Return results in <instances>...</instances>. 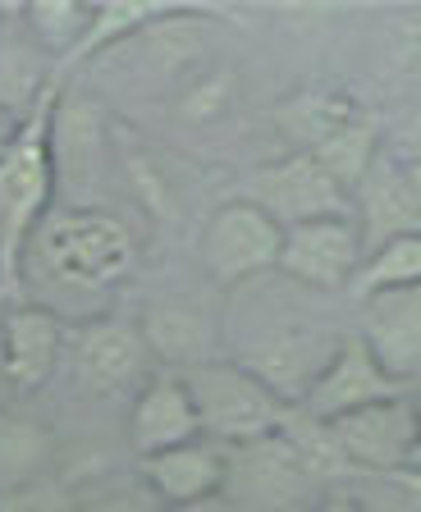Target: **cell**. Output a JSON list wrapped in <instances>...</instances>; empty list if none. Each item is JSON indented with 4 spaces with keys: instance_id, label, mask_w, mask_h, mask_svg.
<instances>
[{
    "instance_id": "7402d4cb",
    "label": "cell",
    "mask_w": 421,
    "mask_h": 512,
    "mask_svg": "<svg viewBox=\"0 0 421 512\" xmlns=\"http://www.w3.org/2000/svg\"><path fill=\"white\" fill-rule=\"evenodd\" d=\"M421 284V234L394 238L389 247L367 256V266L353 279V298H371L380 288H412Z\"/></svg>"
},
{
    "instance_id": "4316f807",
    "label": "cell",
    "mask_w": 421,
    "mask_h": 512,
    "mask_svg": "<svg viewBox=\"0 0 421 512\" xmlns=\"http://www.w3.org/2000/svg\"><path fill=\"white\" fill-rule=\"evenodd\" d=\"M19 128H23V119H14V115H5V110H0V156L10 151L14 138H19Z\"/></svg>"
},
{
    "instance_id": "f546056e",
    "label": "cell",
    "mask_w": 421,
    "mask_h": 512,
    "mask_svg": "<svg viewBox=\"0 0 421 512\" xmlns=\"http://www.w3.org/2000/svg\"><path fill=\"white\" fill-rule=\"evenodd\" d=\"M408 174H412V183H417V197H421V165H412Z\"/></svg>"
},
{
    "instance_id": "f1b7e54d",
    "label": "cell",
    "mask_w": 421,
    "mask_h": 512,
    "mask_svg": "<svg viewBox=\"0 0 421 512\" xmlns=\"http://www.w3.org/2000/svg\"><path fill=\"white\" fill-rule=\"evenodd\" d=\"M403 480H408V490L421 499V467H408V471H403Z\"/></svg>"
},
{
    "instance_id": "e0dca14e",
    "label": "cell",
    "mask_w": 421,
    "mask_h": 512,
    "mask_svg": "<svg viewBox=\"0 0 421 512\" xmlns=\"http://www.w3.org/2000/svg\"><path fill=\"white\" fill-rule=\"evenodd\" d=\"M353 119H357L353 101L344 92H330V87H303V92L284 96L280 106H275V124H280V133L298 151L325 147Z\"/></svg>"
},
{
    "instance_id": "5b68a950",
    "label": "cell",
    "mask_w": 421,
    "mask_h": 512,
    "mask_svg": "<svg viewBox=\"0 0 421 512\" xmlns=\"http://www.w3.org/2000/svg\"><path fill=\"white\" fill-rule=\"evenodd\" d=\"M284 229L257 202L238 197L206 215L197 238V261L216 288H248L280 270Z\"/></svg>"
},
{
    "instance_id": "ffe728a7",
    "label": "cell",
    "mask_w": 421,
    "mask_h": 512,
    "mask_svg": "<svg viewBox=\"0 0 421 512\" xmlns=\"http://www.w3.org/2000/svg\"><path fill=\"white\" fill-rule=\"evenodd\" d=\"M142 334H147L152 352L170 357V362H188V366L211 362V334H206V325L179 307L152 311V316L142 320Z\"/></svg>"
},
{
    "instance_id": "277c9868",
    "label": "cell",
    "mask_w": 421,
    "mask_h": 512,
    "mask_svg": "<svg viewBox=\"0 0 421 512\" xmlns=\"http://www.w3.org/2000/svg\"><path fill=\"white\" fill-rule=\"evenodd\" d=\"M184 384L197 403V416H202V435L229 448H248V444H261V439L284 435V426L293 416L289 398H280L266 380H257L234 357L229 362L188 366Z\"/></svg>"
},
{
    "instance_id": "d6986e66",
    "label": "cell",
    "mask_w": 421,
    "mask_h": 512,
    "mask_svg": "<svg viewBox=\"0 0 421 512\" xmlns=\"http://www.w3.org/2000/svg\"><path fill=\"white\" fill-rule=\"evenodd\" d=\"M46 453H51V439L46 430H37L33 421H19V416H0V490H23V485H37L46 467Z\"/></svg>"
},
{
    "instance_id": "9a60e30c",
    "label": "cell",
    "mask_w": 421,
    "mask_h": 512,
    "mask_svg": "<svg viewBox=\"0 0 421 512\" xmlns=\"http://www.w3.org/2000/svg\"><path fill=\"white\" fill-rule=\"evenodd\" d=\"M142 480L161 494V503L188 508V503H206L211 494L225 490L229 480V453L216 439H193V444L165 448L142 458Z\"/></svg>"
},
{
    "instance_id": "d6a6232c",
    "label": "cell",
    "mask_w": 421,
    "mask_h": 512,
    "mask_svg": "<svg viewBox=\"0 0 421 512\" xmlns=\"http://www.w3.org/2000/svg\"><path fill=\"white\" fill-rule=\"evenodd\" d=\"M0 28H5V14H0Z\"/></svg>"
},
{
    "instance_id": "4fadbf2b",
    "label": "cell",
    "mask_w": 421,
    "mask_h": 512,
    "mask_svg": "<svg viewBox=\"0 0 421 512\" xmlns=\"http://www.w3.org/2000/svg\"><path fill=\"white\" fill-rule=\"evenodd\" d=\"M0 330H5L14 394H37L55 375V362L65 352V316H55L42 302H10V307H0Z\"/></svg>"
},
{
    "instance_id": "4dcf8cb0",
    "label": "cell",
    "mask_w": 421,
    "mask_h": 512,
    "mask_svg": "<svg viewBox=\"0 0 421 512\" xmlns=\"http://www.w3.org/2000/svg\"><path fill=\"white\" fill-rule=\"evenodd\" d=\"M421 407V403H417ZM412 467H421V439H417V453H412Z\"/></svg>"
},
{
    "instance_id": "5bb4252c",
    "label": "cell",
    "mask_w": 421,
    "mask_h": 512,
    "mask_svg": "<svg viewBox=\"0 0 421 512\" xmlns=\"http://www.w3.org/2000/svg\"><path fill=\"white\" fill-rule=\"evenodd\" d=\"M129 439L142 458L165 453V448H179V444H193V439H206L202 416H197V403L188 394L184 375H161V380L142 384V394L133 398Z\"/></svg>"
},
{
    "instance_id": "ac0fdd59",
    "label": "cell",
    "mask_w": 421,
    "mask_h": 512,
    "mask_svg": "<svg viewBox=\"0 0 421 512\" xmlns=\"http://www.w3.org/2000/svg\"><path fill=\"white\" fill-rule=\"evenodd\" d=\"M312 156L321 160V170L353 197V192L362 188V179L371 174V165L385 156V138H380V128L371 124V119L357 115L353 124H344L335 138L325 142V147H316Z\"/></svg>"
},
{
    "instance_id": "6da1fadb",
    "label": "cell",
    "mask_w": 421,
    "mask_h": 512,
    "mask_svg": "<svg viewBox=\"0 0 421 512\" xmlns=\"http://www.w3.org/2000/svg\"><path fill=\"white\" fill-rule=\"evenodd\" d=\"M138 270V238L115 211L51 206L23 247L19 293L42 298H106Z\"/></svg>"
},
{
    "instance_id": "484cf974",
    "label": "cell",
    "mask_w": 421,
    "mask_h": 512,
    "mask_svg": "<svg viewBox=\"0 0 421 512\" xmlns=\"http://www.w3.org/2000/svg\"><path fill=\"white\" fill-rule=\"evenodd\" d=\"M10 398H19V394H14V380H10V357H5V330H0V412L10 407Z\"/></svg>"
},
{
    "instance_id": "1f68e13d",
    "label": "cell",
    "mask_w": 421,
    "mask_h": 512,
    "mask_svg": "<svg viewBox=\"0 0 421 512\" xmlns=\"http://www.w3.org/2000/svg\"><path fill=\"white\" fill-rule=\"evenodd\" d=\"M0 298H5V275H0Z\"/></svg>"
},
{
    "instance_id": "d4e9b609",
    "label": "cell",
    "mask_w": 421,
    "mask_h": 512,
    "mask_svg": "<svg viewBox=\"0 0 421 512\" xmlns=\"http://www.w3.org/2000/svg\"><path fill=\"white\" fill-rule=\"evenodd\" d=\"M229 96H234V74H206L193 78L184 96V115L188 119H216L229 110Z\"/></svg>"
},
{
    "instance_id": "83f0119b",
    "label": "cell",
    "mask_w": 421,
    "mask_h": 512,
    "mask_svg": "<svg viewBox=\"0 0 421 512\" xmlns=\"http://www.w3.org/2000/svg\"><path fill=\"white\" fill-rule=\"evenodd\" d=\"M316 512H367V508H362L357 499H348V494H335V499H325Z\"/></svg>"
},
{
    "instance_id": "7a4b0ae2",
    "label": "cell",
    "mask_w": 421,
    "mask_h": 512,
    "mask_svg": "<svg viewBox=\"0 0 421 512\" xmlns=\"http://www.w3.org/2000/svg\"><path fill=\"white\" fill-rule=\"evenodd\" d=\"M55 115H60V83H51L42 106L23 119L19 138L0 156V275L10 302H23V247L55 206Z\"/></svg>"
},
{
    "instance_id": "30bf717a",
    "label": "cell",
    "mask_w": 421,
    "mask_h": 512,
    "mask_svg": "<svg viewBox=\"0 0 421 512\" xmlns=\"http://www.w3.org/2000/svg\"><path fill=\"white\" fill-rule=\"evenodd\" d=\"M399 394H403V384L376 362V352L357 339V334H348L344 348L330 357V366L316 375V384L307 389L303 403H298V412L330 426V421H339V416L362 412V407H376V403L399 398Z\"/></svg>"
},
{
    "instance_id": "9c48e42d",
    "label": "cell",
    "mask_w": 421,
    "mask_h": 512,
    "mask_svg": "<svg viewBox=\"0 0 421 512\" xmlns=\"http://www.w3.org/2000/svg\"><path fill=\"white\" fill-rule=\"evenodd\" d=\"M339 448L353 467L367 471H408L412 453H417L421 439V407L408 394L385 398L376 407H362V412H348L339 421H330Z\"/></svg>"
},
{
    "instance_id": "7c38bea8",
    "label": "cell",
    "mask_w": 421,
    "mask_h": 512,
    "mask_svg": "<svg viewBox=\"0 0 421 512\" xmlns=\"http://www.w3.org/2000/svg\"><path fill=\"white\" fill-rule=\"evenodd\" d=\"M353 215L357 229H362V243H367V256L389 247L394 238L421 234V197L408 165H399L394 156H380L362 179V188L353 192Z\"/></svg>"
},
{
    "instance_id": "603a6c76",
    "label": "cell",
    "mask_w": 421,
    "mask_h": 512,
    "mask_svg": "<svg viewBox=\"0 0 421 512\" xmlns=\"http://www.w3.org/2000/svg\"><path fill=\"white\" fill-rule=\"evenodd\" d=\"M74 512H161V494L147 480H106L97 490L78 494Z\"/></svg>"
},
{
    "instance_id": "2e32d148",
    "label": "cell",
    "mask_w": 421,
    "mask_h": 512,
    "mask_svg": "<svg viewBox=\"0 0 421 512\" xmlns=\"http://www.w3.org/2000/svg\"><path fill=\"white\" fill-rule=\"evenodd\" d=\"M51 83V55L19 14L14 28L10 23L0 28V110L14 119H28L42 106V96L51 92Z\"/></svg>"
},
{
    "instance_id": "ba28073f",
    "label": "cell",
    "mask_w": 421,
    "mask_h": 512,
    "mask_svg": "<svg viewBox=\"0 0 421 512\" xmlns=\"http://www.w3.org/2000/svg\"><path fill=\"white\" fill-rule=\"evenodd\" d=\"M248 202H257L280 229L325 220V215H353V197L321 170V160L312 151H293V156L266 165Z\"/></svg>"
},
{
    "instance_id": "52a82bcc",
    "label": "cell",
    "mask_w": 421,
    "mask_h": 512,
    "mask_svg": "<svg viewBox=\"0 0 421 512\" xmlns=\"http://www.w3.org/2000/svg\"><path fill=\"white\" fill-rule=\"evenodd\" d=\"M147 357H152V343L142 334V320L115 316V311L87 316L74 334V375L92 394H124L142 384Z\"/></svg>"
},
{
    "instance_id": "44dd1931",
    "label": "cell",
    "mask_w": 421,
    "mask_h": 512,
    "mask_svg": "<svg viewBox=\"0 0 421 512\" xmlns=\"http://www.w3.org/2000/svg\"><path fill=\"white\" fill-rule=\"evenodd\" d=\"M23 23L37 42L46 46V55H69L83 46L87 28H92V5H74V0H42V5H28Z\"/></svg>"
},
{
    "instance_id": "cb8c5ba5",
    "label": "cell",
    "mask_w": 421,
    "mask_h": 512,
    "mask_svg": "<svg viewBox=\"0 0 421 512\" xmlns=\"http://www.w3.org/2000/svg\"><path fill=\"white\" fill-rule=\"evenodd\" d=\"M380 138H385V156H394L399 165H408V170L421 165V92L394 115V124H389Z\"/></svg>"
},
{
    "instance_id": "8fae6325",
    "label": "cell",
    "mask_w": 421,
    "mask_h": 512,
    "mask_svg": "<svg viewBox=\"0 0 421 512\" xmlns=\"http://www.w3.org/2000/svg\"><path fill=\"white\" fill-rule=\"evenodd\" d=\"M357 339L399 384L421 380V284L357 298Z\"/></svg>"
},
{
    "instance_id": "3957f363",
    "label": "cell",
    "mask_w": 421,
    "mask_h": 512,
    "mask_svg": "<svg viewBox=\"0 0 421 512\" xmlns=\"http://www.w3.org/2000/svg\"><path fill=\"white\" fill-rule=\"evenodd\" d=\"M238 334H225L234 343V362L248 366L257 380H266L270 389L289 403H303L307 389L316 384V375L330 366L348 334H335L316 311H261V302H243L234 320Z\"/></svg>"
},
{
    "instance_id": "8992f818",
    "label": "cell",
    "mask_w": 421,
    "mask_h": 512,
    "mask_svg": "<svg viewBox=\"0 0 421 512\" xmlns=\"http://www.w3.org/2000/svg\"><path fill=\"white\" fill-rule=\"evenodd\" d=\"M367 266V243L357 229V215H325L284 229L280 275L312 293H353L357 270Z\"/></svg>"
}]
</instances>
